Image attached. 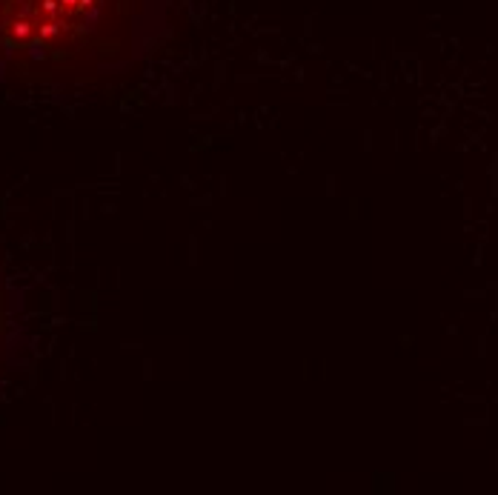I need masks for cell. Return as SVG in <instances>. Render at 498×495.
I'll use <instances>...</instances> for the list:
<instances>
[{
	"instance_id": "cell-1",
	"label": "cell",
	"mask_w": 498,
	"mask_h": 495,
	"mask_svg": "<svg viewBox=\"0 0 498 495\" xmlns=\"http://www.w3.org/2000/svg\"><path fill=\"white\" fill-rule=\"evenodd\" d=\"M135 0H0V60L66 63L109 49V32L135 20Z\"/></svg>"
}]
</instances>
